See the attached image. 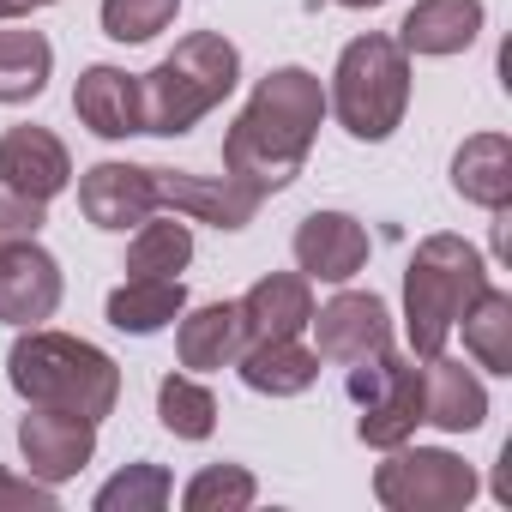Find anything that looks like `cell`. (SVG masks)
<instances>
[{
    "label": "cell",
    "instance_id": "4fadbf2b",
    "mask_svg": "<svg viewBox=\"0 0 512 512\" xmlns=\"http://www.w3.org/2000/svg\"><path fill=\"white\" fill-rule=\"evenodd\" d=\"M157 205L175 211V217H193V223H211V229H247L253 211L266 199L247 193L241 181L229 175H187V169H157Z\"/></svg>",
    "mask_w": 512,
    "mask_h": 512
},
{
    "label": "cell",
    "instance_id": "9c48e42d",
    "mask_svg": "<svg viewBox=\"0 0 512 512\" xmlns=\"http://www.w3.org/2000/svg\"><path fill=\"white\" fill-rule=\"evenodd\" d=\"M314 356L320 362H368L392 344V308L374 296V290H338L326 308H314Z\"/></svg>",
    "mask_w": 512,
    "mask_h": 512
},
{
    "label": "cell",
    "instance_id": "f546056e",
    "mask_svg": "<svg viewBox=\"0 0 512 512\" xmlns=\"http://www.w3.org/2000/svg\"><path fill=\"white\" fill-rule=\"evenodd\" d=\"M43 223H49V205L43 199H31V193H19V187L0 181V247H7V241H37Z\"/></svg>",
    "mask_w": 512,
    "mask_h": 512
},
{
    "label": "cell",
    "instance_id": "8fae6325",
    "mask_svg": "<svg viewBox=\"0 0 512 512\" xmlns=\"http://www.w3.org/2000/svg\"><path fill=\"white\" fill-rule=\"evenodd\" d=\"M61 260L43 241H7L0 247V326H43L61 308Z\"/></svg>",
    "mask_w": 512,
    "mask_h": 512
},
{
    "label": "cell",
    "instance_id": "8992f818",
    "mask_svg": "<svg viewBox=\"0 0 512 512\" xmlns=\"http://www.w3.org/2000/svg\"><path fill=\"white\" fill-rule=\"evenodd\" d=\"M344 392L362 410L356 416V440L374 446V452H392V446H404L422 428V368L404 362L392 344L380 356H368V362H350Z\"/></svg>",
    "mask_w": 512,
    "mask_h": 512
},
{
    "label": "cell",
    "instance_id": "277c9868",
    "mask_svg": "<svg viewBox=\"0 0 512 512\" xmlns=\"http://www.w3.org/2000/svg\"><path fill=\"white\" fill-rule=\"evenodd\" d=\"M488 260L464 241V235H422L410 266H404V338L410 356H440L446 338L458 332V314L488 290Z\"/></svg>",
    "mask_w": 512,
    "mask_h": 512
},
{
    "label": "cell",
    "instance_id": "3957f363",
    "mask_svg": "<svg viewBox=\"0 0 512 512\" xmlns=\"http://www.w3.org/2000/svg\"><path fill=\"white\" fill-rule=\"evenodd\" d=\"M7 380L25 404H55V410H79L91 422H103L121 404V368L109 350L49 332V326H25L7 350Z\"/></svg>",
    "mask_w": 512,
    "mask_h": 512
},
{
    "label": "cell",
    "instance_id": "ffe728a7",
    "mask_svg": "<svg viewBox=\"0 0 512 512\" xmlns=\"http://www.w3.org/2000/svg\"><path fill=\"white\" fill-rule=\"evenodd\" d=\"M235 374L260 398H302L320 380V356L302 338H260V344H241Z\"/></svg>",
    "mask_w": 512,
    "mask_h": 512
},
{
    "label": "cell",
    "instance_id": "5b68a950",
    "mask_svg": "<svg viewBox=\"0 0 512 512\" xmlns=\"http://www.w3.org/2000/svg\"><path fill=\"white\" fill-rule=\"evenodd\" d=\"M326 109L338 115V127L350 139L386 145L404 127V109H410V55L398 49V37L368 31V37L344 43L338 67H332Z\"/></svg>",
    "mask_w": 512,
    "mask_h": 512
},
{
    "label": "cell",
    "instance_id": "d4e9b609",
    "mask_svg": "<svg viewBox=\"0 0 512 512\" xmlns=\"http://www.w3.org/2000/svg\"><path fill=\"white\" fill-rule=\"evenodd\" d=\"M55 73V43L43 31H0V103L19 109L49 91Z\"/></svg>",
    "mask_w": 512,
    "mask_h": 512
},
{
    "label": "cell",
    "instance_id": "44dd1931",
    "mask_svg": "<svg viewBox=\"0 0 512 512\" xmlns=\"http://www.w3.org/2000/svg\"><path fill=\"white\" fill-rule=\"evenodd\" d=\"M452 193L482 205V211H506L512 205V139L506 133H470L452 151Z\"/></svg>",
    "mask_w": 512,
    "mask_h": 512
},
{
    "label": "cell",
    "instance_id": "52a82bcc",
    "mask_svg": "<svg viewBox=\"0 0 512 512\" xmlns=\"http://www.w3.org/2000/svg\"><path fill=\"white\" fill-rule=\"evenodd\" d=\"M482 476L446 446H392L386 464L374 470V500L386 512H464L476 500Z\"/></svg>",
    "mask_w": 512,
    "mask_h": 512
},
{
    "label": "cell",
    "instance_id": "ac0fdd59",
    "mask_svg": "<svg viewBox=\"0 0 512 512\" xmlns=\"http://www.w3.org/2000/svg\"><path fill=\"white\" fill-rule=\"evenodd\" d=\"M247 344V326H241V302H205V308H181L175 320V356L187 374H217V368H235Z\"/></svg>",
    "mask_w": 512,
    "mask_h": 512
},
{
    "label": "cell",
    "instance_id": "7402d4cb",
    "mask_svg": "<svg viewBox=\"0 0 512 512\" xmlns=\"http://www.w3.org/2000/svg\"><path fill=\"white\" fill-rule=\"evenodd\" d=\"M181 308H187V284H181V278H127V284H115V290H109L103 320H109L115 332L151 338V332L175 326V320H181Z\"/></svg>",
    "mask_w": 512,
    "mask_h": 512
},
{
    "label": "cell",
    "instance_id": "9a60e30c",
    "mask_svg": "<svg viewBox=\"0 0 512 512\" xmlns=\"http://www.w3.org/2000/svg\"><path fill=\"white\" fill-rule=\"evenodd\" d=\"M422 422H434L440 434H476L488 422V386L476 380V368H464L458 356H428L422 368Z\"/></svg>",
    "mask_w": 512,
    "mask_h": 512
},
{
    "label": "cell",
    "instance_id": "d6a6232c",
    "mask_svg": "<svg viewBox=\"0 0 512 512\" xmlns=\"http://www.w3.org/2000/svg\"><path fill=\"white\" fill-rule=\"evenodd\" d=\"M338 7H350V13H368V7H386V0H338Z\"/></svg>",
    "mask_w": 512,
    "mask_h": 512
},
{
    "label": "cell",
    "instance_id": "7c38bea8",
    "mask_svg": "<svg viewBox=\"0 0 512 512\" xmlns=\"http://www.w3.org/2000/svg\"><path fill=\"white\" fill-rule=\"evenodd\" d=\"M79 211H85L91 229L127 235L133 223H145L151 211H163L157 205V169L151 163H115V157L91 163L79 175Z\"/></svg>",
    "mask_w": 512,
    "mask_h": 512
},
{
    "label": "cell",
    "instance_id": "83f0119b",
    "mask_svg": "<svg viewBox=\"0 0 512 512\" xmlns=\"http://www.w3.org/2000/svg\"><path fill=\"white\" fill-rule=\"evenodd\" d=\"M253 500H260V482H253L247 464H205L181 488V506L187 512H247Z\"/></svg>",
    "mask_w": 512,
    "mask_h": 512
},
{
    "label": "cell",
    "instance_id": "7a4b0ae2",
    "mask_svg": "<svg viewBox=\"0 0 512 512\" xmlns=\"http://www.w3.org/2000/svg\"><path fill=\"white\" fill-rule=\"evenodd\" d=\"M241 85V49L223 31H187L151 73H139V133L181 139Z\"/></svg>",
    "mask_w": 512,
    "mask_h": 512
},
{
    "label": "cell",
    "instance_id": "484cf974",
    "mask_svg": "<svg viewBox=\"0 0 512 512\" xmlns=\"http://www.w3.org/2000/svg\"><path fill=\"white\" fill-rule=\"evenodd\" d=\"M157 422L175 440H211V428H217L211 386H199L193 374H163V386H157Z\"/></svg>",
    "mask_w": 512,
    "mask_h": 512
},
{
    "label": "cell",
    "instance_id": "e0dca14e",
    "mask_svg": "<svg viewBox=\"0 0 512 512\" xmlns=\"http://www.w3.org/2000/svg\"><path fill=\"white\" fill-rule=\"evenodd\" d=\"M73 115L97 133V139H133L139 133V73L127 67H85L73 85Z\"/></svg>",
    "mask_w": 512,
    "mask_h": 512
},
{
    "label": "cell",
    "instance_id": "30bf717a",
    "mask_svg": "<svg viewBox=\"0 0 512 512\" xmlns=\"http://www.w3.org/2000/svg\"><path fill=\"white\" fill-rule=\"evenodd\" d=\"M290 253L308 284H350L368 266L374 241H368L362 217H350V211H308L290 235Z\"/></svg>",
    "mask_w": 512,
    "mask_h": 512
},
{
    "label": "cell",
    "instance_id": "f1b7e54d",
    "mask_svg": "<svg viewBox=\"0 0 512 512\" xmlns=\"http://www.w3.org/2000/svg\"><path fill=\"white\" fill-rule=\"evenodd\" d=\"M175 13H181V0H103L97 7L109 43H151L175 25Z\"/></svg>",
    "mask_w": 512,
    "mask_h": 512
},
{
    "label": "cell",
    "instance_id": "4316f807",
    "mask_svg": "<svg viewBox=\"0 0 512 512\" xmlns=\"http://www.w3.org/2000/svg\"><path fill=\"white\" fill-rule=\"evenodd\" d=\"M169 494H175V476L163 470V464H127V470H115L103 488H97V512H163L169 506Z\"/></svg>",
    "mask_w": 512,
    "mask_h": 512
},
{
    "label": "cell",
    "instance_id": "2e32d148",
    "mask_svg": "<svg viewBox=\"0 0 512 512\" xmlns=\"http://www.w3.org/2000/svg\"><path fill=\"white\" fill-rule=\"evenodd\" d=\"M482 37V0H416L398 25V49L422 61L464 55Z\"/></svg>",
    "mask_w": 512,
    "mask_h": 512
},
{
    "label": "cell",
    "instance_id": "5bb4252c",
    "mask_svg": "<svg viewBox=\"0 0 512 512\" xmlns=\"http://www.w3.org/2000/svg\"><path fill=\"white\" fill-rule=\"evenodd\" d=\"M0 181L7 187H19V193H31V199H55V193H67V181H73V157H67V145H61V133H49V127H7L0 133Z\"/></svg>",
    "mask_w": 512,
    "mask_h": 512
},
{
    "label": "cell",
    "instance_id": "6da1fadb",
    "mask_svg": "<svg viewBox=\"0 0 512 512\" xmlns=\"http://www.w3.org/2000/svg\"><path fill=\"white\" fill-rule=\"evenodd\" d=\"M320 121H326V85L308 67H272L223 133V175L260 199L284 193L302 175Z\"/></svg>",
    "mask_w": 512,
    "mask_h": 512
},
{
    "label": "cell",
    "instance_id": "1f68e13d",
    "mask_svg": "<svg viewBox=\"0 0 512 512\" xmlns=\"http://www.w3.org/2000/svg\"><path fill=\"white\" fill-rule=\"evenodd\" d=\"M43 7H55V0H0V25H7V19H25V13H43Z\"/></svg>",
    "mask_w": 512,
    "mask_h": 512
},
{
    "label": "cell",
    "instance_id": "4dcf8cb0",
    "mask_svg": "<svg viewBox=\"0 0 512 512\" xmlns=\"http://www.w3.org/2000/svg\"><path fill=\"white\" fill-rule=\"evenodd\" d=\"M0 506H37V512H49L55 506V488L49 482H37V476H7V470H0Z\"/></svg>",
    "mask_w": 512,
    "mask_h": 512
},
{
    "label": "cell",
    "instance_id": "603a6c76",
    "mask_svg": "<svg viewBox=\"0 0 512 512\" xmlns=\"http://www.w3.org/2000/svg\"><path fill=\"white\" fill-rule=\"evenodd\" d=\"M458 326H464V356H470L476 368L512 374V290L488 284V290L458 314Z\"/></svg>",
    "mask_w": 512,
    "mask_h": 512
},
{
    "label": "cell",
    "instance_id": "ba28073f",
    "mask_svg": "<svg viewBox=\"0 0 512 512\" xmlns=\"http://www.w3.org/2000/svg\"><path fill=\"white\" fill-rule=\"evenodd\" d=\"M19 452L25 470L49 488H61L67 476H79L97 458V422L79 410H55V404H25L19 416Z\"/></svg>",
    "mask_w": 512,
    "mask_h": 512
},
{
    "label": "cell",
    "instance_id": "cb8c5ba5",
    "mask_svg": "<svg viewBox=\"0 0 512 512\" xmlns=\"http://www.w3.org/2000/svg\"><path fill=\"white\" fill-rule=\"evenodd\" d=\"M193 266V229L181 217H163L151 211L145 223H133V241H127V278H181Z\"/></svg>",
    "mask_w": 512,
    "mask_h": 512
},
{
    "label": "cell",
    "instance_id": "d6986e66",
    "mask_svg": "<svg viewBox=\"0 0 512 512\" xmlns=\"http://www.w3.org/2000/svg\"><path fill=\"white\" fill-rule=\"evenodd\" d=\"M314 320V284L302 272H266L241 296V326H247V344L260 338H302Z\"/></svg>",
    "mask_w": 512,
    "mask_h": 512
}]
</instances>
